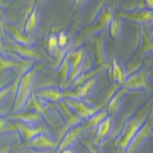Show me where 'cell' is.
Returning <instances> with one entry per match:
<instances>
[{"label": "cell", "instance_id": "6da1fadb", "mask_svg": "<svg viewBox=\"0 0 153 153\" xmlns=\"http://www.w3.org/2000/svg\"><path fill=\"white\" fill-rule=\"evenodd\" d=\"M152 108H153V98L149 100L143 107H140L131 116V119H129L125 123L121 131L119 133L116 139L114 140V146L117 148L120 153H126L128 147L131 143L133 138L137 135V133L140 130V128L148 120V117H149V115L152 112Z\"/></svg>", "mask_w": 153, "mask_h": 153}, {"label": "cell", "instance_id": "7a4b0ae2", "mask_svg": "<svg viewBox=\"0 0 153 153\" xmlns=\"http://www.w3.org/2000/svg\"><path fill=\"white\" fill-rule=\"evenodd\" d=\"M37 66H33L31 70H28L26 74H23L19 80V85H18V91L14 98V103L10 111V116L17 115L19 112H22L23 110H26L28 102L32 97L33 92V84H35L36 76H37Z\"/></svg>", "mask_w": 153, "mask_h": 153}, {"label": "cell", "instance_id": "3957f363", "mask_svg": "<svg viewBox=\"0 0 153 153\" xmlns=\"http://www.w3.org/2000/svg\"><path fill=\"white\" fill-rule=\"evenodd\" d=\"M153 134V108L148 117V120L144 123V125L140 128V130L137 133V135L133 138L131 143L128 147L126 153H138L140 148L144 146V143L149 139V137Z\"/></svg>", "mask_w": 153, "mask_h": 153}, {"label": "cell", "instance_id": "277c9868", "mask_svg": "<svg viewBox=\"0 0 153 153\" xmlns=\"http://www.w3.org/2000/svg\"><path fill=\"white\" fill-rule=\"evenodd\" d=\"M129 91H137V89H151V83L148 80V70L147 65L143 64L142 68L138 71H134L133 74L128 76L125 84L123 85Z\"/></svg>", "mask_w": 153, "mask_h": 153}, {"label": "cell", "instance_id": "5b68a950", "mask_svg": "<svg viewBox=\"0 0 153 153\" xmlns=\"http://www.w3.org/2000/svg\"><path fill=\"white\" fill-rule=\"evenodd\" d=\"M115 13L116 12H114V7L106 4L102 10L98 13L97 18H96L94 22H93V25L88 28V32H92L93 35H100V33H102L107 27H110V25H111Z\"/></svg>", "mask_w": 153, "mask_h": 153}, {"label": "cell", "instance_id": "8992f818", "mask_svg": "<svg viewBox=\"0 0 153 153\" xmlns=\"http://www.w3.org/2000/svg\"><path fill=\"white\" fill-rule=\"evenodd\" d=\"M59 139H54L52 137H50L49 134L41 133L38 134L36 138H33L31 142H28L27 144H25L26 148H31V149H36V151H51V149H57L59 147Z\"/></svg>", "mask_w": 153, "mask_h": 153}, {"label": "cell", "instance_id": "52a82bcc", "mask_svg": "<svg viewBox=\"0 0 153 153\" xmlns=\"http://www.w3.org/2000/svg\"><path fill=\"white\" fill-rule=\"evenodd\" d=\"M91 45L93 49V57H94V64L96 66H106V68H111V65L107 61L106 51H105V37L93 35L91 37Z\"/></svg>", "mask_w": 153, "mask_h": 153}, {"label": "cell", "instance_id": "ba28073f", "mask_svg": "<svg viewBox=\"0 0 153 153\" xmlns=\"http://www.w3.org/2000/svg\"><path fill=\"white\" fill-rule=\"evenodd\" d=\"M65 101L70 106V108L73 110L80 119H83V120H88V119H91L94 114H97L100 110H101L100 106H89L88 103H85L84 101H82V100L66 98Z\"/></svg>", "mask_w": 153, "mask_h": 153}, {"label": "cell", "instance_id": "9c48e42d", "mask_svg": "<svg viewBox=\"0 0 153 153\" xmlns=\"http://www.w3.org/2000/svg\"><path fill=\"white\" fill-rule=\"evenodd\" d=\"M139 37H140V42H139V47L134 55V59L138 57H143L144 55L153 52V37L151 36V32L148 31V28L146 25H139Z\"/></svg>", "mask_w": 153, "mask_h": 153}, {"label": "cell", "instance_id": "30bf717a", "mask_svg": "<svg viewBox=\"0 0 153 153\" xmlns=\"http://www.w3.org/2000/svg\"><path fill=\"white\" fill-rule=\"evenodd\" d=\"M83 126L82 125H78V126H74L71 128L70 130L66 131L65 135L61 138V140L59 143V147L55 151V153H61L66 149H70L71 147L74 146V143L82 138V133H83Z\"/></svg>", "mask_w": 153, "mask_h": 153}, {"label": "cell", "instance_id": "8fae6325", "mask_svg": "<svg viewBox=\"0 0 153 153\" xmlns=\"http://www.w3.org/2000/svg\"><path fill=\"white\" fill-rule=\"evenodd\" d=\"M14 126H16L17 131H19V134L22 135L23 140H25V144H27L28 142H31L33 138H36L38 134L45 133V129H42L41 126H35V125H30V124L22 123V121H14Z\"/></svg>", "mask_w": 153, "mask_h": 153}, {"label": "cell", "instance_id": "7c38bea8", "mask_svg": "<svg viewBox=\"0 0 153 153\" xmlns=\"http://www.w3.org/2000/svg\"><path fill=\"white\" fill-rule=\"evenodd\" d=\"M57 108L60 110V112L64 115L65 117V125L68 128H74V126H78V125H82V123L84 121L83 119H80L78 115H76L73 110L70 108V106L68 103H66V101L64 100V101H61L57 103Z\"/></svg>", "mask_w": 153, "mask_h": 153}, {"label": "cell", "instance_id": "4fadbf2b", "mask_svg": "<svg viewBox=\"0 0 153 153\" xmlns=\"http://www.w3.org/2000/svg\"><path fill=\"white\" fill-rule=\"evenodd\" d=\"M57 73L60 75V88L61 89L69 88L68 83H69V78H70V73H71V51H69L68 54H66L63 63L59 65Z\"/></svg>", "mask_w": 153, "mask_h": 153}, {"label": "cell", "instance_id": "5bb4252c", "mask_svg": "<svg viewBox=\"0 0 153 153\" xmlns=\"http://www.w3.org/2000/svg\"><path fill=\"white\" fill-rule=\"evenodd\" d=\"M9 49L12 50V52H14L16 55H18L21 59L25 60H41V55L38 52L32 49L30 46H23V45H18L16 42H12L9 45Z\"/></svg>", "mask_w": 153, "mask_h": 153}, {"label": "cell", "instance_id": "9a60e30c", "mask_svg": "<svg viewBox=\"0 0 153 153\" xmlns=\"http://www.w3.org/2000/svg\"><path fill=\"white\" fill-rule=\"evenodd\" d=\"M36 93L38 97H41L42 100H45L46 102L50 103H59L61 101H64V92H61L59 88L51 87V88H40L36 91Z\"/></svg>", "mask_w": 153, "mask_h": 153}, {"label": "cell", "instance_id": "2e32d148", "mask_svg": "<svg viewBox=\"0 0 153 153\" xmlns=\"http://www.w3.org/2000/svg\"><path fill=\"white\" fill-rule=\"evenodd\" d=\"M110 71V76L114 82H116V84H119L120 87H123L125 84L126 79H128V74H126V70L124 69V66L119 63L116 57L112 59V64H111V68L108 69Z\"/></svg>", "mask_w": 153, "mask_h": 153}, {"label": "cell", "instance_id": "e0dca14e", "mask_svg": "<svg viewBox=\"0 0 153 153\" xmlns=\"http://www.w3.org/2000/svg\"><path fill=\"white\" fill-rule=\"evenodd\" d=\"M112 117H107L105 119V120L100 124L97 130H96V135H94V139H93V143L96 146H102L105 140H106L107 135L110 134V131H111L112 129Z\"/></svg>", "mask_w": 153, "mask_h": 153}, {"label": "cell", "instance_id": "ac0fdd59", "mask_svg": "<svg viewBox=\"0 0 153 153\" xmlns=\"http://www.w3.org/2000/svg\"><path fill=\"white\" fill-rule=\"evenodd\" d=\"M8 31L10 33V36L13 38V42H16L18 45H23V46H30L32 47L35 41H33L32 36H28L25 32V30H18L14 26H8Z\"/></svg>", "mask_w": 153, "mask_h": 153}, {"label": "cell", "instance_id": "d6986e66", "mask_svg": "<svg viewBox=\"0 0 153 153\" xmlns=\"http://www.w3.org/2000/svg\"><path fill=\"white\" fill-rule=\"evenodd\" d=\"M129 92H130L129 89H126L125 87H121V88H119V89L116 91V93H115L111 98H110V101L107 102V108H106L110 117L114 119L115 114L117 112L119 107H120L121 100L124 98V96H125L126 93H129Z\"/></svg>", "mask_w": 153, "mask_h": 153}, {"label": "cell", "instance_id": "ffe728a7", "mask_svg": "<svg viewBox=\"0 0 153 153\" xmlns=\"http://www.w3.org/2000/svg\"><path fill=\"white\" fill-rule=\"evenodd\" d=\"M12 117L17 121H22V123L30 124V125H35V124H38L42 120V115L40 112L35 111V110H23L22 112L13 115Z\"/></svg>", "mask_w": 153, "mask_h": 153}, {"label": "cell", "instance_id": "44dd1931", "mask_svg": "<svg viewBox=\"0 0 153 153\" xmlns=\"http://www.w3.org/2000/svg\"><path fill=\"white\" fill-rule=\"evenodd\" d=\"M108 117V112L107 110H100V111L97 114H94L92 117L88 119V120H85L84 124H82L83 126V130L84 131H91V130H97L98 125L101 124L105 119Z\"/></svg>", "mask_w": 153, "mask_h": 153}, {"label": "cell", "instance_id": "7402d4cb", "mask_svg": "<svg viewBox=\"0 0 153 153\" xmlns=\"http://www.w3.org/2000/svg\"><path fill=\"white\" fill-rule=\"evenodd\" d=\"M40 19H41V12L35 8L32 10V13L30 14V17L27 18L25 27H23V30H25V32L28 36H32L36 32V30L38 28V25H40Z\"/></svg>", "mask_w": 153, "mask_h": 153}, {"label": "cell", "instance_id": "603a6c76", "mask_svg": "<svg viewBox=\"0 0 153 153\" xmlns=\"http://www.w3.org/2000/svg\"><path fill=\"white\" fill-rule=\"evenodd\" d=\"M121 31H123V17L116 12L112 18L111 25H110V35H111L112 38L117 40V38H120Z\"/></svg>", "mask_w": 153, "mask_h": 153}, {"label": "cell", "instance_id": "cb8c5ba5", "mask_svg": "<svg viewBox=\"0 0 153 153\" xmlns=\"http://www.w3.org/2000/svg\"><path fill=\"white\" fill-rule=\"evenodd\" d=\"M57 49H60L59 47V41H57V36H55L54 33H51L49 40H47V50H49L51 54H54Z\"/></svg>", "mask_w": 153, "mask_h": 153}, {"label": "cell", "instance_id": "d4e9b609", "mask_svg": "<svg viewBox=\"0 0 153 153\" xmlns=\"http://www.w3.org/2000/svg\"><path fill=\"white\" fill-rule=\"evenodd\" d=\"M80 140H82V143H83V144H84L85 147H87V149H88V152H89V153H102L101 151H100L98 146H96L93 142L85 140L84 138H80Z\"/></svg>", "mask_w": 153, "mask_h": 153}, {"label": "cell", "instance_id": "484cf974", "mask_svg": "<svg viewBox=\"0 0 153 153\" xmlns=\"http://www.w3.org/2000/svg\"><path fill=\"white\" fill-rule=\"evenodd\" d=\"M57 41H59V47L60 49H65L66 44H68V35H66V32L61 31L59 35H57Z\"/></svg>", "mask_w": 153, "mask_h": 153}, {"label": "cell", "instance_id": "4316f807", "mask_svg": "<svg viewBox=\"0 0 153 153\" xmlns=\"http://www.w3.org/2000/svg\"><path fill=\"white\" fill-rule=\"evenodd\" d=\"M88 1H89V0H74V1H73V12L75 13V12L80 10V9H82Z\"/></svg>", "mask_w": 153, "mask_h": 153}, {"label": "cell", "instance_id": "83f0119b", "mask_svg": "<svg viewBox=\"0 0 153 153\" xmlns=\"http://www.w3.org/2000/svg\"><path fill=\"white\" fill-rule=\"evenodd\" d=\"M45 1H46V0H36V5H35V8L37 9V10H40V12H41V9H42V7H44Z\"/></svg>", "mask_w": 153, "mask_h": 153}, {"label": "cell", "instance_id": "f1b7e54d", "mask_svg": "<svg viewBox=\"0 0 153 153\" xmlns=\"http://www.w3.org/2000/svg\"><path fill=\"white\" fill-rule=\"evenodd\" d=\"M149 10H153V0H144Z\"/></svg>", "mask_w": 153, "mask_h": 153}, {"label": "cell", "instance_id": "f546056e", "mask_svg": "<svg viewBox=\"0 0 153 153\" xmlns=\"http://www.w3.org/2000/svg\"><path fill=\"white\" fill-rule=\"evenodd\" d=\"M61 153H75L73 149H71V148H70V149H66V151H64V152H61Z\"/></svg>", "mask_w": 153, "mask_h": 153}, {"label": "cell", "instance_id": "4dcf8cb0", "mask_svg": "<svg viewBox=\"0 0 153 153\" xmlns=\"http://www.w3.org/2000/svg\"><path fill=\"white\" fill-rule=\"evenodd\" d=\"M149 32H151V36H152V37H153V27H152V28H151V31H149Z\"/></svg>", "mask_w": 153, "mask_h": 153}, {"label": "cell", "instance_id": "1f68e13d", "mask_svg": "<svg viewBox=\"0 0 153 153\" xmlns=\"http://www.w3.org/2000/svg\"><path fill=\"white\" fill-rule=\"evenodd\" d=\"M9 153H14V151H10V152H9Z\"/></svg>", "mask_w": 153, "mask_h": 153}]
</instances>
